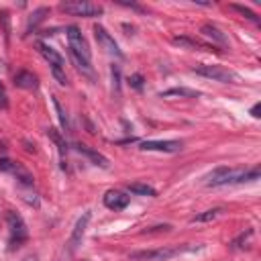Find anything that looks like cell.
Returning a JSON list of instances; mask_svg holds the SVG:
<instances>
[{"label":"cell","mask_w":261,"mask_h":261,"mask_svg":"<svg viewBox=\"0 0 261 261\" xmlns=\"http://www.w3.org/2000/svg\"><path fill=\"white\" fill-rule=\"evenodd\" d=\"M259 167L253 169H234V167H216L214 171H210L204 177L206 186H226V184H245V181H253L259 179Z\"/></svg>","instance_id":"1"},{"label":"cell","mask_w":261,"mask_h":261,"mask_svg":"<svg viewBox=\"0 0 261 261\" xmlns=\"http://www.w3.org/2000/svg\"><path fill=\"white\" fill-rule=\"evenodd\" d=\"M192 251L190 245H173V247H159V249H149V251H137L130 255L135 261H169L181 253Z\"/></svg>","instance_id":"2"},{"label":"cell","mask_w":261,"mask_h":261,"mask_svg":"<svg viewBox=\"0 0 261 261\" xmlns=\"http://www.w3.org/2000/svg\"><path fill=\"white\" fill-rule=\"evenodd\" d=\"M59 10L65 12V14L84 16V18H94V16H100L104 12V8L100 4L86 2V0H67V2H61L59 4Z\"/></svg>","instance_id":"3"},{"label":"cell","mask_w":261,"mask_h":261,"mask_svg":"<svg viewBox=\"0 0 261 261\" xmlns=\"http://www.w3.org/2000/svg\"><path fill=\"white\" fill-rule=\"evenodd\" d=\"M194 71L198 75H204L208 80H214V82H220V84H237L239 82V75L222 65H214V63H200L194 67Z\"/></svg>","instance_id":"4"},{"label":"cell","mask_w":261,"mask_h":261,"mask_svg":"<svg viewBox=\"0 0 261 261\" xmlns=\"http://www.w3.org/2000/svg\"><path fill=\"white\" fill-rule=\"evenodd\" d=\"M65 33H67V43H69V53H73V55H77L80 59H84V61H92V53H90V45H88V41H86V37L82 35V31L77 29V27H67L65 29Z\"/></svg>","instance_id":"5"},{"label":"cell","mask_w":261,"mask_h":261,"mask_svg":"<svg viewBox=\"0 0 261 261\" xmlns=\"http://www.w3.org/2000/svg\"><path fill=\"white\" fill-rule=\"evenodd\" d=\"M6 222H8V228H10V249L20 247L29 239V230H27L24 220L16 212H6Z\"/></svg>","instance_id":"6"},{"label":"cell","mask_w":261,"mask_h":261,"mask_svg":"<svg viewBox=\"0 0 261 261\" xmlns=\"http://www.w3.org/2000/svg\"><path fill=\"white\" fill-rule=\"evenodd\" d=\"M94 37H96L98 45H100L106 53H110V55H114V57H122V51L118 49V43L114 41V37H112L104 27L96 24V27H94Z\"/></svg>","instance_id":"7"},{"label":"cell","mask_w":261,"mask_h":261,"mask_svg":"<svg viewBox=\"0 0 261 261\" xmlns=\"http://www.w3.org/2000/svg\"><path fill=\"white\" fill-rule=\"evenodd\" d=\"M0 169L2 171H8V173H12L22 186H33V181H35V177L31 175V171L29 169H24L20 163H16V161H10V159H0Z\"/></svg>","instance_id":"8"},{"label":"cell","mask_w":261,"mask_h":261,"mask_svg":"<svg viewBox=\"0 0 261 261\" xmlns=\"http://www.w3.org/2000/svg\"><path fill=\"white\" fill-rule=\"evenodd\" d=\"M88 222H90V212H84V214L77 218V222L73 224L71 237H69V241H67V249H69V253H73V251L82 245V239H84V234H86Z\"/></svg>","instance_id":"9"},{"label":"cell","mask_w":261,"mask_h":261,"mask_svg":"<svg viewBox=\"0 0 261 261\" xmlns=\"http://www.w3.org/2000/svg\"><path fill=\"white\" fill-rule=\"evenodd\" d=\"M128 202H130V198L124 192H120V190H108L104 194V206L110 208V210H114V212L124 210L128 206Z\"/></svg>","instance_id":"10"},{"label":"cell","mask_w":261,"mask_h":261,"mask_svg":"<svg viewBox=\"0 0 261 261\" xmlns=\"http://www.w3.org/2000/svg\"><path fill=\"white\" fill-rule=\"evenodd\" d=\"M143 151H161V153H175L181 149V141H143Z\"/></svg>","instance_id":"11"},{"label":"cell","mask_w":261,"mask_h":261,"mask_svg":"<svg viewBox=\"0 0 261 261\" xmlns=\"http://www.w3.org/2000/svg\"><path fill=\"white\" fill-rule=\"evenodd\" d=\"M73 149H75L77 153L86 155L94 165H98V167H102V169H108L110 161H108V157H104L100 151H96V149H92V147H88V145H84V143H75Z\"/></svg>","instance_id":"12"},{"label":"cell","mask_w":261,"mask_h":261,"mask_svg":"<svg viewBox=\"0 0 261 261\" xmlns=\"http://www.w3.org/2000/svg\"><path fill=\"white\" fill-rule=\"evenodd\" d=\"M37 49H39V53L49 61V65H55V67H63V69H65V59H63V55L57 53L51 45H47V43H37Z\"/></svg>","instance_id":"13"},{"label":"cell","mask_w":261,"mask_h":261,"mask_svg":"<svg viewBox=\"0 0 261 261\" xmlns=\"http://www.w3.org/2000/svg\"><path fill=\"white\" fill-rule=\"evenodd\" d=\"M171 41H173V45H177V47H186V49H198V51H214V45L202 43V41H198V39H192V37H173Z\"/></svg>","instance_id":"14"},{"label":"cell","mask_w":261,"mask_h":261,"mask_svg":"<svg viewBox=\"0 0 261 261\" xmlns=\"http://www.w3.org/2000/svg\"><path fill=\"white\" fill-rule=\"evenodd\" d=\"M14 84H16L18 88H22V90H35V88L39 86V77H37L33 71L20 69V71H16V75H14Z\"/></svg>","instance_id":"15"},{"label":"cell","mask_w":261,"mask_h":261,"mask_svg":"<svg viewBox=\"0 0 261 261\" xmlns=\"http://www.w3.org/2000/svg\"><path fill=\"white\" fill-rule=\"evenodd\" d=\"M200 33H202L204 37L212 39V45H214V43H216V45H226V35H224V33H222L218 27H214V24H210V22L202 24Z\"/></svg>","instance_id":"16"},{"label":"cell","mask_w":261,"mask_h":261,"mask_svg":"<svg viewBox=\"0 0 261 261\" xmlns=\"http://www.w3.org/2000/svg\"><path fill=\"white\" fill-rule=\"evenodd\" d=\"M49 8L47 6H41V8H37V10H33L31 12V16H29V20H27V33H31V31H35L47 16H49Z\"/></svg>","instance_id":"17"},{"label":"cell","mask_w":261,"mask_h":261,"mask_svg":"<svg viewBox=\"0 0 261 261\" xmlns=\"http://www.w3.org/2000/svg\"><path fill=\"white\" fill-rule=\"evenodd\" d=\"M173 96H184V98H198L200 92L196 90H188V88H169L165 92H161V98H173Z\"/></svg>","instance_id":"18"},{"label":"cell","mask_w":261,"mask_h":261,"mask_svg":"<svg viewBox=\"0 0 261 261\" xmlns=\"http://www.w3.org/2000/svg\"><path fill=\"white\" fill-rule=\"evenodd\" d=\"M128 192L130 194H137V196H157V190L151 188L149 184H141V181H135V184H128Z\"/></svg>","instance_id":"19"},{"label":"cell","mask_w":261,"mask_h":261,"mask_svg":"<svg viewBox=\"0 0 261 261\" xmlns=\"http://www.w3.org/2000/svg\"><path fill=\"white\" fill-rule=\"evenodd\" d=\"M224 212V208H210V210H206V212H202V214H198V216H194L192 218V222H210V220H214V218H218L220 214Z\"/></svg>","instance_id":"20"},{"label":"cell","mask_w":261,"mask_h":261,"mask_svg":"<svg viewBox=\"0 0 261 261\" xmlns=\"http://www.w3.org/2000/svg\"><path fill=\"white\" fill-rule=\"evenodd\" d=\"M47 135H49V139L59 147V151H61V153H65V151H67V143H65L63 135H61L55 126H49V128H47Z\"/></svg>","instance_id":"21"},{"label":"cell","mask_w":261,"mask_h":261,"mask_svg":"<svg viewBox=\"0 0 261 261\" xmlns=\"http://www.w3.org/2000/svg\"><path fill=\"white\" fill-rule=\"evenodd\" d=\"M53 106H55V110H57V116H59V122H61V126L65 128V133L69 130V118H67V112L63 110V106L59 104V100L57 98H53Z\"/></svg>","instance_id":"22"},{"label":"cell","mask_w":261,"mask_h":261,"mask_svg":"<svg viewBox=\"0 0 261 261\" xmlns=\"http://www.w3.org/2000/svg\"><path fill=\"white\" fill-rule=\"evenodd\" d=\"M230 8H232V10H237L239 14H243L245 18H249V20H253V22H259L257 14H255L251 8H247V6H241V4H230Z\"/></svg>","instance_id":"23"},{"label":"cell","mask_w":261,"mask_h":261,"mask_svg":"<svg viewBox=\"0 0 261 261\" xmlns=\"http://www.w3.org/2000/svg\"><path fill=\"white\" fill-rule=\"evenodd\" d=\"M51 71H53L55 80H57L61 86H67V84H69V80H67V75H65V69H63V67H55V65H51Z\"/></svg>","instance_id":"24"},{"label":"cell","mask_w":261,"mask_h":261,"mask_svg":"<svg viewBox=\"0 0 261 261\" xmlns=\"http://www.w3.org/2000/svg\"><path fill=\"white\" fill-rule=\"evenodd\" d=\"M249 237H253V230H251V228H249L247 232H243L239 239H234V241L230 243V249H239V247H243V243H247Z\"/></svg>","instance_id":"25"},{"label":"cell","mask_w":261,"mask_h":261,"mask_svg":"<svg viewBox=\"0 0 261 261\" xmlns=\"http://www.w3.org/2000/svg\"><path fill=\"white\" fill-rule=\"evenodd\" d=\"M128 84L135 88V90H143V75L141 73H133L128 77Z\"/></svg>","instance_id":"26"},{"label":"cell","mask_w":261,"mask_h":261,"mask_svg":"<svg viewBox=\"0 0 261 261\" xmlns=\"http://www.w3.org/2000/svg\"><path fill=\"white\" fill-rule=\"evenodd\" d=\"M118 80H120V71H118V67H114V65H112V82H114V90H116V94H120Z\"/></svg>","instance_id":"27"},{"label":"cell","mask_w":261,"mask_h":261,"mask_svg":"<svg viewBox=\"0 0 261 261\" xmlns=\"http://www.w3.org/2000/svg\"><path fill=\"white\" fill-rule=\"evenodd\" d=\"M0 108H2V110L8 108V98H6V90H4V86H2V82H0Z\"/></svg>","instance_id":"28"},{"label":"cell","mask_w":261,"mask_h":261,"mask_svg":"<svg viewBox=\"0 0 261 261\" xmlns=\"http://www.w3.org/2000/svg\"><path fill=\"white\" fill-rule=\"evenodd\" d=\"M259 110H261V104H255V106L251 108V114H253L255 118H259V116H261V114H259Z\"/></svg>","instance_id":"29"}]
</instances>
